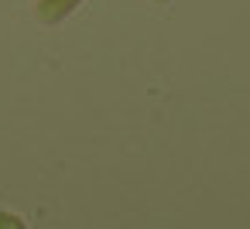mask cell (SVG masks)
Instances as JSON below:
<instances>
[{"instance_id":"1","label":"cell","mask_w":250,"mask_h":229,"mask_svg":"<svg viewBox=\"0 0 250 229\" xmlns=\"http://www.w3.org/2000/svg\"><path fill=\"white\" fill-rule=\"evenodd\" d=\"M79 4H83V0H38V18H42L45 24H59V21H65Z\"/></svg>"},{"instance_id":"2","label":"cell","mask_w":250,"mask_h":229,"mask_svg":"<svg viewBox=\"0 0 250 229\" xmlns=\"http://www.w3.org/2000/svg\"><path fill=\"white\" fill-rule=\"evenodd\" d=\"M0 229H28V222L14 212H0Z\"/></svg>"},{"instance_id":"3","label":"cell","mask_w":250,"mask_h":229,"mask_svg":"<svg viewBox=\"0 0 250 229\" xmlns=\"http://www.w3.org/2000/svg\"><path fill=\"white\" fill-rule=\"evenodd\" d=\"M154 4H168V0H154Z\"/></svg>"}]
</instances>
